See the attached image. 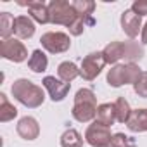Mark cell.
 <instances>
[{
	"label": "cell",
	"mask_w": 147,
	"mask_h": 147,
	"mask_svg": "<svg viewBox=\"0 0 147 147\" xmlns=\"http://www.w3.org/2000/svg\"><path fill=\"white\" fill-rule=\"evenodd\" d=\"M11 92H12V97L23 104L24 107H30V109H36L43 104L45 100V92L42 87L35 85L31 80H26V78H19L12 83L11 87Z\"/></svg>",
	"instance_id": "cell-1"
},
{
	"label": "cell",
	"mask_w": 147,
	"mask_h": 147,
	"mask_svg": "<svg viewBox=\"0 0 147 147\" xmlns=\"http://www.w3.org/2000/svg\"><path fill=\"white\" fill-rule=\"evenodd\" d=\"M97 97L90 88H80L75 95V104L71 109V116L80 123H90L97 118Z\"/></svg>",
	"instance_id": "cell-2"
},
{
	"label": "cell",
	"mask_w": 147,
	"mask_h": 147,
	"mask_svg": "<svg viewBox=\"0 0 147 147\" xmlns=\"http://www.w3.org/2000/svg\"><path fill=\"white\" fill-rule=\"evenodd\" d=\"M142 75V69L135 62H125V64H116L107 71V83L113 88H119L123 85H133L138 76Z\"/></svg>",
	"instance_id": "cell-3"
},
{
	"label": "cell",
	"mask_w": 147,
	"mask_h": 147,
	"mask_svg": "<svg viewBox=\"0 0 147 147\" xmlns=\"http://www.w3.org/2000/svg\"><path fill=\"white\" fill-rule=\"evenodd\" d=\"M49 12H50V23L52 24H61L66 28H69L78 19L76 11L73 9L71 2H67V0H50Z\"/></svg>",
	"instance_id": "cell-4"
},
{
	"label": "cell",
	"mask_w": 147,
	"mask_h": 147,
	"mask_svg": "<svg viewBox=\"0 0 147 147\" xmlns=\"http://www.w3.org/2000/svg\"><path fill=\"white\" fill-rule=\"evenodd\" d=\"M111 138H113V133H111V128L102 125L100 121H92V125H88L87 131H85V142L92 147H106V145H111Z\"/></svg>",
	"instance_id": "cell-5"
},
{
	"label": "cell",
	"mask_w": 147,
	"mask_h": 147,
	"mask_svg": "<svg viewBox=\"0 0 147 147\" xmlns=\"http://www.w3.org/2000/svg\"><path fill=\"white\" fill-rule=\"evenodd\" d=\"M40 42H42V47L50 54H62V52L69 50V47H71L69 35L62 33V31H47L42 35Z\"/></svg>",
	"instance_id": "cell-6"
},
{
	"label": "cell",
	"mask_w": 147,
	"mask_h": 147,
	"mask_svg": "<svg viewBox=\"0 0 147 147\" xmlns=\"http://www.w3.org/2000/svg\"><path fill=\"white\" fill-rule=\"evenodd\" d=\"M0 55L11 62H23L28 59V49L19 38H7L0 42Z\"/></svg>",
	"instance_id": "cell-7"
},
{
	"label": "cell",
	"mask_w": 147,
	"mask_h": 147,
	"mask_svg": "<svg viewBox=\"0 0 147 147\" xmlns=\"http://www.w3.org/2000/svg\"><path fill=\"white\" fill-rule=\"evenodd\" d=\"M106 66V61H104V55L102 52H92L88 55L83 57L82 61V66H80V71H82V76L83 80L87 82H94Z\"/></svg>",
	"instance_id": "cell-8"
},
{
	"label": "cell",
	"mask_w": 147,
	"mask_h": 147,
	"mask_svg": "<svg viewBox=\"0 0 147 147\" xmlns=\"http://www.w3.org/2000/svg\"><path fill=\"white\" fill-rule=\"evenodd\" d=\"M42 85L43 88L49 92V97L54 100V102H61L67 97L69 90H71V83H66L55 76H45L42 80Z\"/></svg>",
	"instance_id": "cell-9"
},
{
	"label": "cell",
	"mask_w": 147,
	"mask_h": 147,
	"mask_svg": "<svg viewBox=\"0 0 147 147\" xmlns=\"http://www.w3.org/2000/svg\"><path fill=\"white\" fill-rule=\"evenodd\" d=\"M121 30L125 31V35L128 36V38H135V36H138V33L142 31V18L140 16H137L131 9H126V11H123V14H121Z\"/></svg>",
	"instance_id": "cell-10"
},
{
	"label": "cell",
	"mask_w": 147,
	"mask_h": 147,
	"mask_svg": "<svg viewBox=\"0 0 147 147\" xmlns=\"http://www.w3.org/2000/svg\"><path fill=\"white\" fill-rule=\"evenodd\" d=\"M16 131L24 140H35L40 135V125H38V121L33 116H24V118H21L18 121Z\"/></svg>",
	"instance_id": "cell-11"
},
{
	"label": "cell",
	"mask_w": 147,
	"mask_h": 147,
	"mask_svg": "<svg viewBox=\"0 0 147 147\" xmlns=\"http://www.w3.org/2000/svg\"><path fill=\"white\" fill-rule=\"evenodd\" d=\"M28 7V14L35 23L40 24H47L50 23V12H49V4L45 2H38V0H33V2L26 4Z\"/></svg>",
	"instance_id": "cell-12"
},
{
	"label": "cell",
	"mask_w": 147,
	"mask_h": 147,
	"mask_svg": "<svg viewBox=\"0 0 147 147\" xmlns=\"http://www.w3.org/2000/svg\"><path fill=\"white\" fill-rule=\"evenodd\" d=\"M35 21L30 16H18L14 23V35L19 40H28L35 35Z\"/></svg>",
	"instance_id": "cell-13"
},
{
	"label": "cell",
	"mask_w": 147,
	"mask_h": 147,
	"mask_svg": "<svg viewBox=\"0 0 147 147\" xmlns=\"http://www.w3.org/2000/svg\"><path fill=\"white\" fill-rule=\"evenodd\" d=\"M71 5L76 11V14L85 21L87 26H94L95 24V19L92 18L94 9H95V2H92V0H73Z\"/></svg>",
	"instance_id": "cell-14"
},
{
	"label": "cell",
	"mask_w": 147,
	"mask_h": 147,
	"mask_svg": "<svg viewBox=\"0 0 147 147\" xmlns=\"http://www.w3.org/2000/svg\"><path fill=\"white\" fill-rule=\"evenodd\" d=\"M125 54V42H111L102 49V55L106 64H113L116 66L119 59H123Z\"/></svg>",
	"instance_id": "cell-15"
},
{
	"label": "cell",
	"mask_w": 147,
	"mask_h": 147,
	"mask_svg": "<svg viewBox=\"0 0 147 147\" xmlns=\"http://www.w3.org/2000/svg\"><path fill=\"white\" fill-rule=\"evenodd\" d=\"M126 126L130 131H135V133L147 131V109H133Z\"/></svg>",
	"instance_id": "cell-16"
},
{
	"label": "cell",
	"mask_w": 147,
	"mask_h": 147,
	"mask_svg": "<svg viewBox=\"0 0 147 147\" xmlns=\"http://www.w3.org/2000/svg\"><path fill=\"white\" fill-rule=\"evenodd\" d=\"M57 76H59V80H62V82H66V83H71L75 78L82 76V71H80V67H78L75 62L64 61V62H61V64L57 66Z\"/></svg>",
	"instance_id": "cell-17"
},
{
	"label": "cell",
	"mask_w": 147,
	"mask_h": 147,
	"mask_svg": "<svg viewBox=\"0 0 147 147\" xmlns=\"http://www.w3.org/2000/svg\"><path fill=\"white\" fill-rule=\"evenodd\" d=\"M97 121H100L102 125H106V126H113L114 123H116V111H114V104H109V102H106V104H99V107H97V118H95Z\"/></svg>",
	"instance_id": "cell-18"
},
{
	"label": "cell",
	"mask_w": 147,
	"mask_h": 147,
	"mask_svg": "<svg viewBox=\"0 0 147 147\" xmlns=\"http://www.w3.org/2000/svg\"><path fill=\"white\" fill-rule=\"evenodd\" d=\"M47 66H49V59H47L45 52H42L40 49L33 50L28 59V67L33 73H43V71H47Z\"/></svg>",
	"instance_id": "cell-19"
},
{
	"label": "cell",
	"mask_w": 147,
	"mask_h": 147,
	"mask_svg": "<svg viewBox=\"0 0 147 147\" xmlns=\"http://www.w3.org/2000/svg\"><path fill=\"white\" fill-rule=\"evenodd\" d=\"M142 57H144V47H142L138 42H133V40L125 42V54H123V59H125L126 62H135V64H137V61H140Z\"/></svg>",
	"instance_id": "cell-20"
},
{
	"label": "cell",
	"mask_w": 147,
	"mask_h": 147,
	"mask_svg": "<svg viewBox=\"0 0 147 147\" xmlns=\"http://www.w3.org/2000/svg\"><path fill=\"white\" fill-rule=\"evenodd\" d=\"M16 116H18L16 106L9 102V99H7L5 94H0V121L7 123V121H12Z\"/></svg>",
	"instance_id": "cell-21"
},
{
	"label": "cell",
	"mask_w": 147,
	"mask_h": 147,
	"mask_svg": "<svg viewBox=\"0 0 147 147\" xmlns=\"http://www.w3.org/2000/svg\"><path fill=\"white\" fill-rule=\"evenodd\" d=\"M114 111H116V121L126 125L133 109L130 107V102H128L125 97H118L116 102H114Z\"/></svg>",
	"instance_id": "cell-22"
},
{
	"label": "cell",
	"mask_w": 147,
	"mask_h": 147,
	"mask_svg": "<svg viewBox=\"0 0 147 147\" xmlns=\"http://www.w3.org/2000/svg\"><path fill=\"white\" fill-rule=\"evenodd\" d=\"M61 147H83V137L78 130L67 128L61 135Z\"/></svg>",
	"instance_id": "cell-23"
},
{
	"label": "cell",
	"mask_w": 147,
	"mask_h": 147,
	"mask_svg": "<svg viewBox=\"0 0 147 147\" xmlns=\"http://www.w3.org/2000/svg\"><path fill=\"white\" fill-rule=\"evenodd\" d=\"M14 23H16V18L11 12L0 14V36H2V40L12 38L11 35L14 33Z\"/></svg>",
	"instance_id": "cell-24"
},
{
	"label": "cell",
	"mask_w": 147,
	"mask_h": 147,
	"mask_svg": "<svg viewBox=\"0 0 147 147\" xmlns=\"http://www.w3.org/2000/svg\"><path fill=\"white\" fill-rule=\"evenodd\" d=\"M111 147H137V142H135V138L130 137V135H125V133H113Z\"/></svg>",
	"instance_id": "cell-25"
},
{
	"label": "cell",
	"mask_w": 147,
	"mask_h": 147,
	"mask_svg": "<svg viewBox=\"0 0 147 147\" xmlns=\"http://www.w3.org/2000/svg\"><path fill=\"white\" fill-rule=\"evenodd\" d=\"M133 92L138 97L147 99V71H142V75L138 76V80L133 83Z\"/></svg>",
	"instance_id": "cell-26"
},
{
	"label": "cell",
	"mask_w": 147,
	"mask_h": 147,
	"mask_svg": "<svg viewBox=\"0 0 147 147\" xmlns=\"http://www.w3.org/2000/svg\"><path fill=\"white\" fill-rule=\"evenodd\" d=\"M85 26H87V24H85V21L78 16V19H76L75 23H73V24L67 28V30H69V35H73V36H80V35L85 31Z\"/></svg>",
	"instance_id": "cell-27"
},
{
	"label": "cell",
	"mask_w": 147,
	"mask_h": 147,
	"mask_svg": "<svg viewBox=\"0 0 147 147\" xmlns=\"http://www.w3.org/2000/svg\"><path fill=\"white\" fill-rule=\"evenodd\" d=\"M137 16H147V0H135V2L131 4V7H130Z\"/></svg>",
	"instance_id": "cell-28"
},
{
	"label": "cell",
	"mask_w": 147,
	"mask_h": 147,
	"mask_svg": "<svg viewBox=\"0 0 147 147\" xmlns=\"http://www.w3.org/2000/svg\"><path fill=\"white\" fill-rule=\"evenodd\" d=\"M140 40H142V42H140L142 45H147V23L142 26V31H140Z\"/></svg>",
	"instance_id": "cell-29"
},
{
	"label": "cell",
	"mask_w": 147,
	"mask_h": 147,
	"mask_svg": "<svg viewBox=\"0 0 147 147\" xmlns=\"http://www.w3.org/2000/svg\"><path fill=\"white\" fill-rule=\"evenodd\" d=\"M106 147H111V145H106Z\"/></svg>",
	"instance_id": "cell-30"
}]
</instances>
